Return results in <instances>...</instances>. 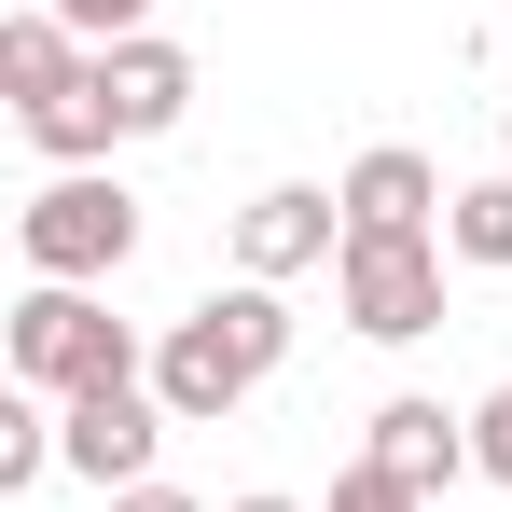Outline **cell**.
I'll return each mask as SVG.
<instances>
[{"label": "cell", "instance_id": "obj_12", "mask_svg": "<svg viewBox=\"0 0 512 512\" xmlns=\"http://www.w3.org/2000/svg\"><path fill=\"white\" fill-rule=\"evenodd\" d=\"M56 457H70V443H56V416H42V388H14V402H0V499H28Z\"/></svg>", "mask_w": 512, "mask_h": 512}, {"label": "cell", "instance_id": "obj_15", "mask_svg": "<svg viewBox=\"0 0 512 512\" xmlns=\"http://www.w3.org/2000/svg\"><path fill=\"white\" fill-rule=\"evenodd\" d=\"M333 512H429V499H416V485H388V471L360 457V471H333Z\"/></svg>", "mask_w": 512, "mask_h": 512}, {"label": "cell", "instance_id": "obj_1", "mask_svg": "<svg viewBox=\"0 0 512 512\" xmlns=\"http://www.w3.org/2000/svg\"><path fill=\"white\" fill-rule=\"evenodd\" d=\"M277 360H291V305H277L263 277H236V291H208L194 319H167V346H153V402H167L180 429H222Z\"/></svg>", "mask_w": 512, "mask_h": 512}, {"label": "cell", "instance_id": "obj_11", "mask_svg": "<svg viewBox=\"0 0 512 512\" xmlns=\"http://www.w3.org/2000/svg\"><path fill=\"white\" fill-rule=\"evenodd\" d=\"M14 125H28V153H56V167H97V153L125 139V125H111V97H97V70H84L70 97H42V111H14Z\"/></svg>", "mask_w": 512, "mask_h": 512}, {"label": "cell", "instance_id": "obj_4", "mask_svg": "<svg viewBox=\"0 0 512 512\" xmlns=\"http://www.w3.org/2000/svg\"><path fill=\"white\" fill-rule=\"evenodd\" d=\"M333 305H346V333H374V346L443 333V250H429V236H346Z\"/></svg>", "mask_w": 512, "mask_h": 512}, {"label": "cell", "instance_id": "obj_8", "mask_svg": "<svg viewBox=\"0 0 512 512\" xmlns=\"http://www.w3.org/2000/svg\"><path fill=\"white\" fill-rule=\"evenodd\" d=\"M97 97H111V125H125V139H167L180 111H194V56L139 28V42H111V56H97Z\"/></svg>", "mask_w": 512, "mask_h": 512}, {"label": "cell", "instance_id": "obj_2", "mask_svg": "<svg viewBox=\"0 0 512 512\" xmlns=\"http://www.w3.org/2000/svg\"><path fill=\"white\" fill-rule=\"evenodd\" d=\"M14 250H28V277H56V291L125 277V263H139V194L111 167H56L28 208H14Z\"/></svg>", "mask_w": 512, "mask_h": 512}, {"label": "cell", "instance_id": "obj_10", "mask_svg": "<svg viewBox=\"0 0 512 512\" xmlns=\"http://www.w3.org/2000/svg\"><path fill=\"white\" fill-rule=\"evenodd\" d=\"M97 56H84V28L56 14V0H28V14H0V84H14V111H42V97H70Z\"/></svg>", "mask_w": 512, "mask_h": 512}, {"label": "cell", "instance_id": "obj_6", "mask_svg": "<svg viewBox=\"0 0 512 512\" xmlns=\"http://www.w3.org/2000/svg\"><path fill=\"white\" fill-rule=\"evenodd\" d=\"M167 402L153 388H97V402H70L56 416V443H70V471H84L97 499H125V485H153V443H167Z\"/></svg>", "mask_w": 512, "mask_h": 512}, {"label": "cell", "instance_id": "obj_17", "mask_svg": "<svg viewBox=\"0 0 512 512\" xmlns=\"http://www.w3.org/2000/svg\"><path fill=\"white\" fill-rule=\"evenodd\" d=\"M111 512H194V499H180V485H125Z\"/></svg>", "mask_w": 512, "mask_h": 512}, {"label": "cell", "instance_id": "obj_3", "mask_svg": "<svg viewBox=\"0 0 512 512\" xmlns=\"http://www.w3.org/2000/svg\"><path fill=\"white\" fill-rule=\"evenodd\" d=\"M14 388H42V402H97V388H139V333L84 305V291H28L14 305Z\"/></svg>", "mask_w": 512, "mask_h": 512}, {"label": "cell", "instance_id": "obj_9", "mask_svg": "<svg viewBox=\"0 0 512 512\" xmlns=\"http://www.w3.org/2000/svg\"><path fill=\"white\" fill-rule=\"evenodd\" d=\"M429 208H457V194H443L429 153H402V139H374V153L346 167V236H429Z\"/></svg>", "mask_w": 512, "mask_h": 512}, {"label": "cell", "instance_id": "obj_13", "mask_svg": "<svg viewBox=\"0 0 512 512\" xmlns=\"http://www.w3.org/2000/svg\"><path fill=\"white\" fill-rule=\"evenodd\" d=\"M443 250H457V263H512V167L471 180V194L443 208Z\"/></svg>", "mask_w": 512, "mask_h": 512}, {"label": "cell", "instance_id": "obj_16", "mask_svg": "<svg viewBox=\"0 0 512 512\" xmlns=\"http://www.w3.org/2000/svg\"><path fill=\"white\" fill-rule=\"evenodd\" d=\"M471 471H485V485H512V388L471 416Z\"/></svg>", "mask_w": 512, "mask_h": 512}, {"label": "cell", "instance_id": "obj_19", "mask_svg": "<svg viewBox=\"0 0 512 512\" xmlns=\"http://www.w3.org/2000/svg\"><path fill=\"white\" fill-rule=\"evenodd\" d=\"M499 139H512V111H499Z\"/></svg>", "mask_w": 512, "mask_h": 512}, {"label": "cell", "instance_id": "obj_5", "mask_svg": "<svg viewBox=\"0 0 512 512\" xmlns=\"http://www.w3.org/2000/svg\"><path fill=\"white\" fill-rule=\"evenodd\" d=\"M305 263H346V194L319 180H263L250 208H236V277H305Z\"/></svg>", "mask_w": 512, "mask_h": 512}, {"label": "cell", "instance_id": "obj_7", "mask_svg": "<svg viewBox=\"0 0 512 512\" xmlns=\"http://www.w3.org/2000/svg\"><path fill=\"white\" fill-rule=\"evenodd\" d=\"M388 485H416V499H443L457 471H471V416L457 402H429V388H402V402H374V443H360Z\"/></svg>", "mask_w": 512, "mask_h": 512}, {"label": "cell", "instance_id": "obj_18", "mask_svg": "<svg viewBox=\"0 0 512 512\" xmlns=\"http://www.w3.org/2000/svg\"><path fill=\"white\" fill-rule=\"evenodd\" d=\"M222 512H305V499H222Z\"/></svg>", "mask_w": 512, "mask_h": 512}, {"label": "cell", "instance_id": "obj_14", "mask_svg": "<svg viewBox=\"0 0 512 512\" xmlns=\"http://www.w3.org/2000/svg\"><path fill=\"white\" fill-rule=\"evenodd\" d=\"M56 14H70V28H84L97 56H111V42H139V28H153V0H56Z\"/></svg>", "mask_w": 512, "mask_h": 512}]
</instances>
